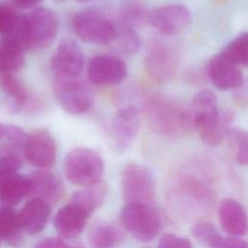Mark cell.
<instances>
[{
    "label": "cell",
    "mask_w": 248,
    "mask_h": 248,
    "mask_svg": "<svg viewBox=\"0 0 248 248\" xmlns=\"http://www.w3.org/2000/svg\"><path fill=\"white\" fill-rule=\"evenodd\" d=\"M1 241H2V240H1V239H0V246H1Z\"/></svg>",
    "instance_id": "43"
},
{
    "label": "cell",
    "mask_w": 248,
    "mask_h": 248,
    "mask_svg": "<svg viewBox=\"0 0 248 248\" xmlns=\"http://www.w3.org/2000/svg\"><path fill=\"white\" fill-rule=\"evenodd\" d=\"M84 66V55L77 41L65 38L57 45L50 60L55 78H78Z\"/></svg>",
    "instance_id": "11"
},
{
    "label": "cell",
    "mask_w": 248,
    "mask_h": 248,
    "mask_svg": "<svg viewBox=\"0 0 248 248\" xmlns=\"http://www.w3.org/2000/svg\"><path fill=\"white\" fill-rule=\"evenodd\" d=\"M107 184L100 181L76 191L69 204L88 219L102 205L107 197Z\"/></svg>",
    "instance_id": "20"
},
{
    "label": "cell",
    "mask_w": 248,
    "mask_h": 248,
    "mask_svg": "<svg viewBox=\"0 0 248 248\" xmlns=\"http://www.w3.org/2000/svg\"><path fill=\"white\" fill-rule=\"evenodd\" d=\"M207 76L213 86L222 91L240 89L244 84L241 68L227 60L220 52L210 59Z\"/></svg>",
    "instance_id": "14"
},
{
    "label": "cell",
    "mask_w": 248,
    "mask_h": 248,
    "mask_svg": "<svg viewBox=\"0 0 248 248\" xmlns=\"http://www.w3.org/2000/svg\"><path fill=\"white\" fill-rule=\"evenodd\" d=\"M88 80L95 85L111 86L123 82L128 76L126 62L111 54H98L87 64Z\"/></svg>",
    "instance_id": "9"
},
{
    "label": "cell",
    "mask_w": 248,
    "mask_h": 248,
    "mask_svg": "<svg viewBox=\"0 0 248 248\" xmlns=\"http://www.w3.org/2000/svg\"><path fill=\"white\" fill-rule=\"evenodd\" d=\"M234 115L229 109H220L218 116L205 128L199 132L202 140L208 146H218L232 127Z\"/></svg>",
    "instance_id": "24"
},
{
    "label": "cell",
    "mask_w": 248,
    "mask_h": 248,
    "mask_svg": "<svg viewBox=\"0 0 248 248\" xmlns=\"http://www.w3.org/2000/svg\"><path fill=\"white\" fill-rule=\"evenodd\" d=\"M19 15L14 5L0 3V35L4 36L13 29Z\"/></svg>",
    "instance_id": "32"
},
{
    "label": "cell",
    "mask_w": 248,
    "mask_h": 248,
    "mask_svg": "<svg viewBox=\"0 0 248 248\" xmlns=\"http://www.w3.org/2000/svg\"><path fill=\"white\" fill-rule=\"evenodd\" d=\"M75 34L83 42L94 45H108L114 41L117 33L115 24L103 13L83 10L72 19Z\"/></svg>",
    "instance_id": "5"
},
{
    "label": "cell",
    "mask_w": 248,
    "mask_h": 248,
    "mask_svg": "<svg viewBox=\"0 0 248 248\" xmlns=\"http://www.w3.org/2000/svg\"><path fill=\"white\" fill-rule=\"evenodd\" d=\"M20 160L15 155H8L0 159V186L5 178L16 173L20 169Z\"/></svg>",
    "instance_id": "34"
},
{
    "label": "cell",
    "mask_w": 248,
    "mask_h": 248,
    "mask_svg": "<svg viewBox=\"0 0 248 248\" xmlns=\"http://www.w3.org/2000/svg\"><path fill=\"white\" fill-rule=\"evenodd\" d=\"M122 226L135 238L147 242L154 239L162 229V216L152 204L126 203L120 212Z\"/></svg>",
    "instance_id": "4"
},
{
    "label": "cell",
    "mask_w": 248,
    "mask_h": 248,
    "mask_svg": "<svg viewBox=\"0 0 248 248\" xmlns=\"http://www.w3.org/2000/svg\"><path fill=\"white\" fill-rule=\"evenodd\" d=\"M114 41H116L117 49L121 53L127 55H133L137 53L141 46L140 38L138 35L136 29L125 26H121L120 31H117Z\"/></svg>",
    "instance_id": "30"
},
{
    "label": "cell",
    "mask_w": 248,
    "mask_h": 248,
    "mask_svg": "<svg viewBox=\"0 0 248 248\" xmlns=\"http://www.w3.org/2000/svg\"><path fill=\"white\" fill-rule=\"evenodd\" d=\"M192 234L202 242H206L207 239L217 232L213 224L209 222H199L192 227Z\"/></svg>",
    "instance_id": "36"
},
{
    "label": "cell",
    "mask_w": 248,
    "mask_h": 248,
    "mask_svg": "<svg viewBox=\"0 0 248 248\" xmlns=\"http://www.w3.org/2000/svg\"><path fill=\"white\" fill-rule=\"evenodd\" d=\"M54 92L60 108L72 115L86 113L93 105L90 88L78 78H55Z\"/></svg>",
    "instance_id": "7"
},
{
    "label": "cell",
    "mask_w": 248,
    "mask_h": 248,
    "mask_svg": "<svg viewBox=\"0 0 248 248\" xmlns=\"http://www.w3.org/2000/svg\"><path fill=\"white\" fill-rule=\"evenodd\" d=\"M4 132H5V125H3L2 123H0V141L3 140Z\"/></svg>",
    "instance_id": "40"
},
{
    "label": "cell",
    "mask_w": 248,
    "mask_h": 248,
    "mask_svg": "<svg viewBox=\"0 0 248 248\" xmlns=\"http://www.w3.org/2000/svg\"><path fill=\"white\" fill-rule=\"evenodd\" d=\"M219 221L225 232L240 237L247 232V214L244 206L232 198L224 199L219 204Z\"/></svg>",
    "instance_id": "17"
},
{
    "label": "cell",
    "mask_w": 248,
    "mask_h": 248,
    "mask_svg": "<svg viewBox=\"0 0 248 248\" xmlns=\"http://www.w3.org/2000/svg\"><path fill=\"white\" fill-rule=\"evenodd\" d=\"M227 60L238 67H246L248 63V34L243 32L231 41L221 51Z\"/></svg>",
    "instance_id": "28"
},
{
    "label": "cell",
    "mask_w": 248,
    "mask_h": 248,
    "mask_svg": "<svg viewBox=\"0 0 248 248\" xmlns=\"http://www.w3.org/2000/svg\"><path fill=\"white\" fill-rule=\"evenodd\" d=\"M75 1L80 2V3H85V2H90V1H92V0H75Z\"/></svg>",
    "instance_id": "41"
},
{
    "label": "cell",
    "mask_w": 248,
    "mask_h": 248,
    "mask_svg": "<svg viewBox=\"0 0 248 248\" xmlns=\"http://www.w3.org/2000/svg\"><path fill=\"white\" fill-rule=\"evenodd\" d=\"M145 68L149 77L157 82H170L176 73V58L165 45L154 43L146 52Z\"/></svg>",
    "instance_id": "13"
},
{
    "label": "cell",
    "mask_w": 248,
    "mask_h": 248,
    "mask_svg": "<svg viewBox=\"0 0 248 248\" xmlns=\"http://www.w3.org/2000/svg\"><path fill=\"white\" fill-rule=\"evenodd\" d=\"M149 11L142 0H122L118 10L121 26L136 28L147 22Z\"/></svg>",
    "instance_id": "27"
},
{
    "label": "cell",
    "mask_w": 248,
    "mask_h": 248,
    "mask_svg": "<svg viewBox=\"0 0 248 248\" xmlns=\"http://www.w3.org/2000/svg\"><path fill=\"white\" fill-rule=\"evenodd\" d=\"M188 110L193 129L200 132L219 114L220 108L216 95L208 89L199 91L193 97Z\"/></svg>",
    "instance_id": "15"
},
{
    "label": "cell",
    "mask_w": 248,
    "mask_h": 248,
    "mask_svg": "<svg viewBox=\"0 0 248 248\" xmlns=\"http://www.w3.org/2000/svg\"><path fill=\"white\" fill-rule=\"evenodd\" d=\"M205 243L210 248H248L244 239L237 236L224 237L218 232L213 233Z\"/></svg>",
    "instance_id": "33"
},
{
    "label": "cell",
    "mask_w": 248,
    "mask_h": 248,
    "mask_svg": "<svg viewBox=\"0 0 248 248\" xmlns=\"http://www.w3.org/2000/svg\"><path fill=\"white\" fill-rule=\"evenodd\" d=\"M140 114L135 106H125L113 115L108 128L111 148L116 153L129 150L140 131Z\"/></svg>",
    "instance_id": "8"
},
{
    "label": "cell",
    "mask_w": 248,
    "mask_h": 248,
    "mask_svg": "<svg viewBox=\"0 0 248 248\" xmlns=\"http://www.w3.org/2000/svg\"><path fill=\"white\" fill-rule=\"evenodd\" d=\"M158 248H193L189 239L173 233H165L158 242Z\"/></svg>",
    "instance_id": "35"
},
{
    "label": "cell",
    "mask_w": 248,
    "mask_h": 248,
    "mask_svg": "<svg viewBox=\"0 0 248 248\" xmlns=\"http://www.w3.org/2000/svg\"><path fill=\"white\" fill-rule=\"evenodd\" d=\"M27 136L28 135L24 132V130L18 126L5 125L3 140L11 149L23 150Z\"/></svg>",
    "instance_id": "31"
},
{
    "label": "cell",
    "mask_w": 248,
    "mask_h": 248,
    "mask_svg": "<svg viewBox=\"0 0 248 248\" xmlns=\"http://www.w3.org/2000/svg\"><path fill=\"white\" fill-rule=\"evenodd\" d=\"M50 204L41 199H31L18 213V221L22 232L37 234L46 226L50 217Z\"/></svg>",
    "instance_id": "18"
},
{
    "label": "cell",
    "mask_w": 248,
    "mask_h": 248,
    "mask_svg": "<svg viewBox=\"0 0 248 248\" xmlns=\"http://www.w3.org/2000/svg\"><path fill=\"white\" fill-rule=\"evenodd\" d=\"M29 193L28 177L14 173L4 179L0 186V201L3 206L13 207L21 202Z\"/></svg>",
    "instance_id": "23"
},
{
    "label": "cell",
    "mask_w": 248,
    "mask_h": 248,
    "mask_svg": "<svg viewBox=\"0 0 248 248\" xmlns=\"http://www.w3.org/2000/svg\"><path fill=\"white\" fill-rule=\"evenodd\" d=\"M0 90L10 112L16 113L27 106V91L13 74L0 75Z\"/></svg>",
    "instance_id": "22"
},
{
    "label": "cell",
    "mask_w": 248,
    "mask_h": 248,
    "mask_svg": "<svg viewBox=\"0 0 248 248\" xmlns=\"http://www.w3.org/2000/svg\"><path fill=\"white\" fill-rule=\"evenodd\" d=\"M43 0H12L13 5L16 8V9H30L35 7L36 5L40 4Z\"/></svg>",
    "instance_id": "38"
},
{
    "label": "cell",
    "mask_w": 248,
    "mask_h": 248,
    "mask_svg": "<svg viewBox=\"0 0 248 248\" xmlns=\"http://www.w3.org/2000/svg\"><path fill=\"white\" fill-rule=\"evenodd\" d=\"M28 177L29 193L35 199H41L49 204L57 202L63 192L60 179L56 174L46 169L33 171Z\"/></svg>",
    "instance_id": "16"
},
{
    "label": "cell",
    "mask_w": 248,
    "mask_h": 248,
    "mask_svg": "<svg viewBox=\"0 0 248 248\" xmlns=\"http://www.w3.org/2000/svg\"><path fill=\"white\" fill-rule=\"evenodd\" d=\"M144 111L149 127L160 135L177 137L193 130L188 108L167 97H151Z\"/></svg>",
    "instance_id": "1"
},
{
    "label": "cell",
    "mask_w": 248,
    "mask_h": 248,
    "mask_svg": "<svg viewBox=\"0 0 248 248\" xmlns=\"http://www.w3.org/2000/svg\"><path fill=\"white\" fill-rule=\"evenodd\" d=\"M105 165L102 157L88 147H76L70 150L64 160V173L69 182L87 187L101 181Z\"/></svg>",
    "instance_id": "2"
},
{
    "label": "cell",
    "mask_w": 248,
    "mask_h": 248,
    "mask_svg": "<svg viewBox=\"0 0 248 248\" xmlns=\"http://www.w3.org/2000/svg\"><path fill=\"white\" fill-rule=\"evenodd\" d=\"M120 180L126 203H152L155 197V181L148 168L138 163H129L122 168Z\"/></svg>",
    "instance_id": "6"
},
{
    "label": "cell",
    "mask_w": 248,
    "mask_h": 248,
    "mask_svg": "<svg viewBox=\"0 0 248 248\" xmlns=\"http://www.w3.org/2000/svg\"><path fill=\"white\" fill-rule=\"evenodd\" d=\"M229 148L235 161L242 166L248 162V137L247 133L240 128L232 127L226 136Z\"/></svg>",
    "instance_id": "29"
},
{
    "label": "cell",
    "mask_w": 248,
    "mask_h": 248,
    "mask_svg": "<svg viewBox=\"0 0 248 248\" xmlns=\"http://www.w3.org/2000/svg\"><path fill=\"white\" fill-rule=\"evenodd\" d=\"M143 248H150V247H143Z\"/></svg>",
    "instance_id": "44"
},
{
    "label": "cell",
    "mask_w": 248,
    "mask_h": 248,
    "mask_svg": "<svg viewBox=\"0 0 248 248\" xmlns=\"http://www.w3.org/2000/svg\"><path fill=\"white\" fill-rule=\"evenodd\" d=\"M192 20L190 10L182 4H168L149 11L147 22L159 33L173 36L184 31Z\"/></svg>",
    "instance_id": "10"
},
{
    "label": "cell",
    "mask_w": 248,
    "mask_h": 248,
    "mask_svg": "<svg viewBox=\"0 0 248 248\" xmlns=\"http://www.w3.org/2000/svg\"><path fill=\"white\" fill-rule=\"evenodd\" d=\"M74 239L75 238L71 239L72 240L71 243H67L68 248H86L83 242H81L80 240H74Z\"/></svg>",
    "instance_id": "39"
},
{
    "label": "cell",
    "mask_w": 248,
    "mask_h": 248,
    "mask_svg": "<svg viewBox=\"0 0 248 248\" xmlns=\"http://www.w3.org/2000/svg\"><path fill=\"white\" fill-rule=\"evenodd\" d=\"M124 240V231L112 221L99 220L89 229L88 242L91 248H117Z\"/></svg>",
    "instance_id": "19"
},
{
    "label": "cell",
    "mask_w": 248,
    "mask_h": 248,
    "mask_svg": "<svg viewBox=\"0 0 248 248\" xmlns=\"http://www.w3.org/2000/svg\"><path fill=\"white\" fill-rule=\"evenodd\" d=\"M23 152L31 165L40 169H48L56 158L55 140L46 129H37L27 136Z\"/></svg>",
    "instance_id": "12"
},
{
    "label": "cell",
    "mask_w": 248,
    "mask_h": 248,
    "mask_svg": "<svg viewBox=\"0 0 248 248\" xmlns=\"http://www.w3.org/2000/svg\"><path fill=\"white\" fill-rule=\"evenodd\" d=\"M0 239L14 247L22 243V230L18 221V214L13 207H0Z\"/></svg>",
    "instance_id": "26"
},
{
    "label": "cell",
    "mask_w": 248,
    "mask_h": 248,
    "mask_svg": "<svg viewBox=\"0 0 248 248\" xmlns=\"http://www.w3.org/2000/svg\"><path fill=\"white\" fill-rule=\"evenodd\" d=\"M55 1H56V2H63L64 0H55Z\"/></svg>",
    "instance_id": "42"
},
{
    "label": "cell",
    "mask_w": 248,
    "mask_h": 248,
    "mask_svg": "<svg viewBox=\"0 0 248 248\" xmlns=\"http://www.w3.org/2000/svg\"><path fill=\"white\" fill-rule=\"evenodd\" d=\"M86 218L69 203L61 207L53 218V226L62 239H73L80 234Z\"/></svg>",
    "instance_id": "21"
},
{
    "label": "cell",
    "mask_w": 248,
    "mask_h": 248,
    "mask_svg": "<svg viewBox=\"0 0 248 248\" xmlns=\"http://www.w3.org/2000/svg\"><path fill=\"white\" fill-rule=\"evenodd\" d=\"M24 50L7 37L0 40V75L14 74L25 63Z\"/></svg>",
    "instance_id": "25"
},
{
    "label": "cell",
    "mask_w": 248,
    "mask_h": 248,
    "mask_svg": "<svg viewBox=\"0 0 248 248\" xmlns=\"http://www.w3.org/2000/svg\"><path fill=\"white\" fill-rule=\"evenodd\" d=\"M58 29V17L48 8H35L24 15L26 51H37L49 47L56 39Z\"/></svg>",
    "instance_id": "3"
},
{
    "label": "cell",
    "mask_w": 248,
    "mask_h": 248,
    "mask_svg": "<svg viewBox=\"0 0 248 248\" xmlns=\"http://www.w3.org/2000/svg\"><path fill=\"white\" fill-rule=\"evenodd\" d=\"M33 248H68V245L62 238L46 237L40 240Z\"/></svg>",
    "instance_id": "37"
}]
</instances>
